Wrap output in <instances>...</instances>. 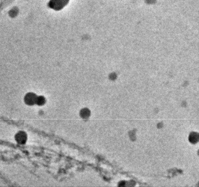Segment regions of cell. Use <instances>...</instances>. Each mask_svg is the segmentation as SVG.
Returning a JSON list of instances; mask_svg holds the SVG:
<instances>
[{
    "instance_id": "cell-1",
    "label": "cell",
    "mask_w": 199,
    "mask_h": 187,
    "mask_svg": "<svg viewBox=\"0 0 199 187\" xmlns=\"http://www.w3.org/2000/svg\"><path fill=\"white\" fill-rule=\"evenodd\" d=\"M37 98L35 94L30 93L28 94H26L25 97V102L27 104L33 105L34 104H36V101H37Z\"/></svg>"
},
{
    "instance_id": "cell-2",
    "label": "cell",
    "mask_w": 199,
    "mask_h": 187,
    "mask_svg": "<svg viewBox=\"0 0 199 187\" xmlns=\"http://www.w3.org/2000/svg\"><path fill=\"white\" fill-rule=\"evenodd\" d=\"M26 135L24 132H22V131H20L18 133L16 134L15 136V140L18 142V143L20 144H23L26 142Z\"/></svg>"
},
{
    "instance_id": "cell-3",
    "label": "cell",
    "mask_w": 199,
    "mask_h": 187,
    "mask_svg": "<svg viewBox=\"0 0 199 187\" xmlns=\"http://www.w3.org/2000/svg\"><path fill=\"white\" fill-rule=\"evenodd\" d=\"M44 102H45V99L43 97H39L37 98V101H36L37 104H44Z\"/></svg>"
}]
</instances>
